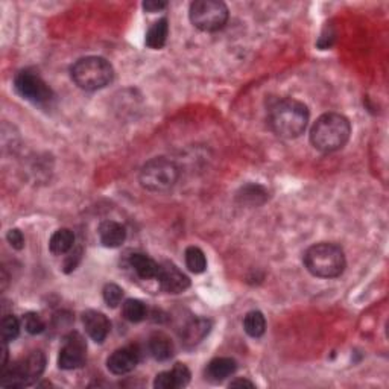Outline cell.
I'll return each mask as SVG.
<instances>
[{
	"mask_svg": "<svg viewBox=\"0 0 389 389\" xmlns=\"http://www.w3.org/2000/svg\"><path fill=\"white\" fill-rule=\"evenodd\" d=\"M309 116V108L305 103L292 97H284L271 105L268 123L279 137L297 138L308 128Z\"/></svg>",
	"mask_w": 389,
	"mask_h": 389,
	"instance_id": "cell-1",
	"label": "cell"
},
{
	"mask_svg": "<svg viewBox=\"0 0 389 389\" xmlns=\"http://www.w3.org/2000/svg\"><path fill=\"white\" fill-rule=\"evenodd\" d=\"M351 123L339 113H325L319 116L310 129V142L314 148L324 154L342 149L350 140Z\"/></svg>",
	"mask_w": 389,
	"mask_h": 389,
	"instance_id": "cell-2",
	"label": "cell"
},
{
	"mask_svg": "<svg viewBox=\"0 0 389 389\" xmlns=\"http://www.w3.org/2000/svg\"><path fill=\"white\" fill-rule=\"evenodd\" d=\"M304 266L319 279H336L345 271L347 260L342 248L336 243L321 242L304 253Z\"/></svg>",
	"mask_w": 389,
	"mask_h": 389,
	"instance_id": "cell-3",
	"label": "cell"
},
{
	"mask_svg": "<svg viewBox=\"0 0 389 389\" xmlns=\"http://www.w3.org/2000/svg\"><path fill=\"white\" fill-rule=\"evenodd\" d=\"M71 76L76 86L86 92L105 88L114 78L113 66L102 57L79 58L71 67Z\"/></svg>",
	"mask_w": 389,
	"mask_h": 389,
	"instance_id": "cell-4",
	"label": "cell"
},
{
	"mask_svg": "<svg viewBox=\"0 0 389 389\" xmlns=\"http://www.w3.org/2000/svg\"><path fill=\"white\" fill-rule=\"evenodd\" d=\"M178 178L179 168L177 163L166 157L151 158L143 164L138 175L143 189L154 193L169 192L177 184Z\"/></svg>",
	"mask_w": 389,
	"mask_h": 389,
	"instance_id": "cell-5",
	"label": "cell"
},
{
	"mask_svg": "<svg viewBox=\"0 0 389 389\" xmlns=\"http://www.w3.org/2000/svg\"><path fill=\"white\" fill-rule=\"evenodd\" d=\"M46 368V356L43 351H32L11 366L3 368L2 381L3 388H25L31 386L41 377Z\"/></svg>",
	"mask_w": 389,
	"mask_h": 389,
	"instance_id": "cell-6",
	"label": "cell"
},
{
	"mask_svg": "<svg viewBox=\"0 0 389 389\" xmlns=\"http://www.w3.org/2000/svg\"><path fill=\"white\" fill-rule=\"evenodd\" d=\"M189 17L197 29L203 32H216L227 25L230 11L221 0H197L190 5Z\"/></svg>",
	"mask_w": 389,
	"mask_h": 389,
	"instance_id": "cell-7",
	"label": "cell"
},
{
	"mask_svg": "<svg viewBox=\"0 0 389 389\" xmlns=\"http://www.w3.org/2000/svg\"><path fill=\"white\" fill-rule=\"evenodd\" d=\"M14 88L18 96L37 105L51 102L53 99L52 88L46 84V81L40 75L31 71H22L14 78Z\"/></svg>",
	"mask_w": 389,
	"mask_h": 389,
	"instance_id": "cell-8",
	"label": "cell"
},
{
	"mask_svg": "<svg viewBox=\"0 0 389 389\" xmlns=\"http://www.w3.org/2000/svg\"><path fill=\"white\" fill-rule=\"evenodd\" d=\"M87 344L84 336L78 331H71L64 338V342L58 354V366L61 370H76L86 364Z\"/></svg>",
	"mask_w": 389,
	"mask_h": 389,
	"instance_id": "cell-9",
	"label": "cell"
},
{
	"mask_svg": "<svg viewBox=\"0 0 389 389\" xmlns=\"http://www.w3.org/2000/svg\"><path fill=\"white\" fill-rule=\"evenodd\" d=\"M157 280L160 283V288L168 294H183L190 288V279L187 277L181 269H179L175 263L172 262H162L158 263V274Z\"/></svg>",
	"mask_w": 389,
	"mask_h": 389,
	"instance_id": "cell-10",
	"label": "cell"
},
{
	"mask_svg": "<svg viewBox=\"0 0 389 389\" xmlns=\"http://www.w3.org/2000/svg\"><path fill=\"white\" fill-rule=\"evenodd\" d=\"M140 362V351L137 347L128 345L117 349L110 354L107 359V368L110 373L116 374V376H123L134 370V368Z\"/></svg>",
	"mask_w": 389,
	"mask_h": 389,
	"instance_id": "cell-11",
	"label": "cell"
},
{
	"mask_svg": "<svg viewBox=\"0 0 389 389\" xmlns=\"http://www.w3.org/2000/svg\"><path fill=\"white\" fill-rule=\"evenodd\" d=\"M82 324H84L88 338L96 344H102L110 333L108 318L97 310H87L82 314Z\"/></svg>",
	"mask_w": 389,
	"mask_h": 389,
	"instance_id": "cell-12",
	"label": "cell"
},
{
	"mask_svg": "<svg viewBox=\"0 0 389 389\" xmlns=\"http://www.w3.org/2000/svg\"><path fill=\"white\" fill-rule=\"evenodd\" d=\"M97 234L105 248H119L127 239V228L116 221H103L97 228Z\"/></svg>",
	"mask_w": 389,
	"mask_h": 389,
	"instance_id": "cell-13",
	"label": "cell"
},
{
	"mask_svg": "<svg viewBox=\"0 0 389 389\" xmlns=\"http://www.w3.org/2000/svg\"><path fill=\"white\" fill-rule=\"evenodd\" d=\"M212 329V321L205 318H194L192 321L186 325L181 333L183 344L190 349V347L198 345L201 340H203Z\"/></svg>",
	"mask_w": 389,
	"mask_h": 389,
	"instance_id": "cell-14",
	"label": "cell"
},
{
	"mask_svg": "<svg viewBox=\"0 0 389 389\" xmlns=\"http://www.w3.org/2000/svg\"><path fill=\"white\" fill-rule=\"evenodd\" d=\"M236 370H238V364H236L234 359H231V357H216L207 365L205 379L213 381V384H219V381L233 376Z\"/></svg>",
	"mask_w": 389,
	"mask_h": 389,
	"instance_id": "cell-15",
	"label": "cell"
},
{
	"mask_svg": "<svg viewBox=\"0 0 389 389\" xmlns=\"http://www.w3.org/2000/svg\"><path fill=\"white\" fill-rule=\"evenodd\" d=\"M148 349H149L151 356L154 357L155 360H160V362L169 360L173 356L172 339L168 335H164V333H162V331H157L149 338Z\"/></svg>",
	"mask_w": 389,
	"mask_h": 389,
	"instance_id": "cell-16",
	"label": "cell"
},
{
	"mask_svg": "<svg viewBox=\"0 0 389 389\" xmlns=\"http://www.w3.org/2000/svg\"><path fill=\"white\" fill-rule=\"evenodd\" d=\"M129 265L134 269V273L143 280L157 279L158 274V263L151 259L149 255L142 253H134L129 257Z\"/></svg>",
	"mask_w": 389,
	"mask_h": 389,
	"instance_id": "cell-17",
	"label": "cell"
},
{
	"mask_svg": "<svg viewBox=\"0 0 389 389\" xmlns=\"http://www.w3.org/2000/svg\"><path fill=\"white\" fill-rule=\"evenodd\" d=\"M75 247V234L68 228H60L51 236L49 249L53 255H64L71 253Z\"/></svg>",
	"mask_w": 389,
	"mask_h": 389,
	"instance_id": "cell-18",
	"label": "cell"
},
{
	"mask_svg": "<svg viewBox=\"0 0 389 389\" xmlns=\"http://www.w3.org/2000/svg\"><path fill=\"white\" fill-rule=\"evenodd\" d=\"M168 34H169V22H168V18L163 17V18L157 20L155 23L151 25L148 32H146L145 43L149 49L158 51V49H162L166 45Z\"/></svg>",
	"mask_w": 389,
	"mask_h": 389,
	"instance_id": "cell-19",
	"label": "cell"
},
{
	"mask_svg": "<svg viewBox=\"0 0 389 389\" xmlns=\"http://www.w3.org/2000/svg\"><path fill=\"white\" fill-rule=\"evenodd\" d=\"M238 201L240 204H248V205H262L268 199V192L265 187H262L259 184H248L245 187H242L238 193Z\"/></svg>",
	"mask_w": 389,
	"mask_h": 389,
	"instance_id": "cell-20",
	"label": "cell"
},
{
	"mask_svg": "<svg viewBox=\"0 0 389 389\" xmlns=\"http://www.w3.org/2000/svg\"><path fill=\"white\" fill-rule=\"evenodd\" d=\"M243 330H245L248 336L255 339L263 336V333L266 330V319L263 316L262 312L259 310L248 312L245 318H243Z\"/></svg>",
	"mask_w": 389,
	"mask_h": 389,
	"instance_id": "cell-21",
	"label": "cell"
},
{
	"mask_svg": "<svg viewBox=\"0 0 389 389\" xmlns=\"http://www.w3.org/2000/svg\"><path fill=\"white\" fill-rule=\"evenodd\" d=\"M122 315L129 323H142L148 316V308L143 301L129 298L122 304Z\"/></svg>",
	"mask_w": 389,
	"mask_h": 389,
	"instance_id": "cell-22",
	"label": "cell"
},
{
	"mask_svg": "<svg viewBox=\"0 0 389 389\" xmlns=\"http://www.w3.org/2000/svg\"><path fill=\"white\" fill-rule=\"evenodd\" d=\"M184 259H186V266L189 268V271L193 274H203L207 269L205 254L203 249L198 247L187 248L184 253Z\"/></svg>",
	"mask_w": 389,
	"mask_h": 389,
	"instance_id": "cell-23",
	"label": "cell"
},
{
	"mask_svg": "<svg viewBox=\"0 0 389 389\" xmlns=\"http://www.w3.org/2000/svg\"><path fill=\"white\" fill-rule=\"evenodd\" d=\"M20 335V321L17 316L5 315L2 318V340L3 344L12 342Z\"/></svg>",
	"mask_w": 389,
	"mask_h": 389,
	"instance_id": "cell-24",
	"label": "cell"
},
{
	"mask_svg": "<svg viewBox=\"0 0 389 389\" xmlns=\"http://www.w3.org/2000/svg\"><path fill=\"white\" fill-rule=\"evenodd\" d=\"M102 297H103V301H105L108 308L114 309L123 300V289L121 286H117V284H114V283H108V284H105V288H103V290H102Z\"/></svg>",
	"mask_w": 389,
	"mask_h": 389,
	"instance_id": "cell-25",
	"label": "cell"
},
{
	"mask_svg": "<svg viewBox=\"0 0 389 389\" xmlns=\"http://www.w3.org/2000/svg\"><path fill=\"white\" fill-rule=\"evenodd\" d=\"M23 327L29 335H40V333L45 331L46 324L43 321V318H41L38 314H36V312H29V314H26L23 316Z\"/></svg>",
	"mask_w": 389,
	"mask_h": 389,
	"instance_id": "cell-26",
	"label": "cell"
},
{
	"mask_svg": "<svg viewBox=\"0 0 389 389\" xmlns=\"http://www.w3.org/2000/svg\"><path fill=\"white\" fill-rule=\"evenodd\" d=\"M154 388L157 389H175L178 388V381L175 377V373L173 370L163 371L157 374V377L154 380Z\"/></svg>",
	"mask_w": 389,
	"mask_h": 389,
	"instance_id": "cell-27",
	"label": "cell"
},
{
	"mask_svg": "<svg viewBox=\"0 0 389 389\" xmlns=\"http://www.w3.org/2000/svg\"><path fill=\"white\" fill-rule=\"evenodd\" d=\"M173 373H175V377L178 381V388H183L190 381V371L184 364H175L173 365Z\"/></svg>",
	"mask_w": 389,
	"mask_h": 389,
	"instance_id": "cell-28",
	"label": "cell"
},
{
	"mask_svg": "<svg viewBox=\"0 0 389 389\" xmlns=\"http://www.w3.org/2000/svg\"><path fill=\"white\" fill-rule=\"evenodd\" d=\"M6 240L14 249H23L25 248V236L23 233L17 230V228H11L6 234Z\"/></svg>",
	"mask_w": 389,
	"mask_h": 389,
	"instance_id": "cell-29",
	"label": "cell"
},
{
	"mask_svg": "<svg viewBox=\"0 0 389 389\" xmlns=\"http://www.w3.org/2000/svg\"><path fill=\"white\" fill-rule=\"evenodd\" d=\"M81 260V249H78V251H71V254L67 255V259L64 262V273H72V271L76 269V266H78V263Z\"/></svg>",
	"mask_w": 389,
	"mask_h": 389,
	"instance_id": "cell-30",
	"label": "cell"
},
{
	"mask_svg": "<svg viewBox=\"0 0 389 389\" xmlns=\"http://www.w3.org/2000/svg\"><path fill=\"white\" fill-rule=\"evenodd\" d=\"M168 3L166 2H157V0H148V2L143 3V10L148 11V12H157V11H162L164 10Z\"/></svg>",
	"mask_w": 389,
	"mask_h": 389,
	"instance_id": "cell-31",
	"label": "cell"
},
{
	"mask_svg": "<svg viewBox=\"0 0 389 389\" xmlns=\"http://www.w3.org/2000/svg\"><path fill=\"white\" fill-rule=\"evenodd\" d=\"M239 386H248V388H254L253 381H249L247 379H236L230 384V388H239Z\"/></svg>",
	"mask_w": 389,
	"mask_h": 389,
	"instance_id": "cell-32",
	"label": "cell"
}]
</instances>
